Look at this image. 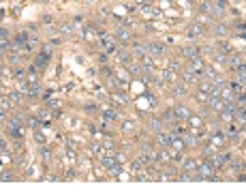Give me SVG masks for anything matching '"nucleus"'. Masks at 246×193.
Instances as JSON below:
<instances>
[{"label":"nucleus","mask_w":246,"mask_h":193,"mask_svg":"<svg viewBox=\"0 0 246 193\" xmlns=\"http://www.w3.org/2000/svg\"><path fill=\"white\" fill-rule=\"evenodd\" d=\"M146 51L152 54V56H163L165 51H167V45H165V43H159V41H152V43L146 45Z\"/></svg>","instance_id":"1"},{"label":"nucleus","mask_w":246,"mask_h":193,"mask_svg":"<svg viewBox=\"0 0 246 193\" xmlns=\"http://www.w3.org/2000/svg\"><path fill=\"white\" fill-rule=\"evenodd\" d=\"M173 116H175L178 120H188L191 109H188L186 105H175V107H173Z\"/></svg>","instance_id":"2"},{"label":"nucleus","mask_w":246,"mask_h":193,"mask_svg":"<svg viewBox=\"0 0 246 193\" xmlns=\"http://www.w3.org/2000/svg\"><path fill=\"white\" fill-rule=\"evenodd\" d=\"M116 39H118L120 43H128V41L133 39V35H131V30H128V28H118V32H116Z\"/></svg>","instance_id":"3"},{"label":"nucleus","mask_w":246,"mask_h":193,"mask_svg":"<svg viewBox=\"0 0 246 193\" xmlns=\"http://www.w3.org/2000/svg\"><path fill=\"white\" fill-rule=\"evenodd\" d=\"M173 138H175V135H169V133H161V131H159V135H156V142H159L161 146H169L171 142H173Z\"/></svg>","instance_id":"4"},{"label":"nucleus","mask_w":246,"mask_h":193,"mask_svg":"<svg viewBox=\"0 0 246 193\" xmlns=\"http://www.w3.org/2000/svg\"><path fill=\"white\" fill-rule=\"evenodd\" d=\"M201 51H204L201 47H186V49H184V56L193 60V58H199V56H201Z\"/></svg>","instance_id":"5"},{"label":"nucleus","mask_w":246,"mask_h":193,"mask_svg":"<svg viewBox=\"0 0 246 193\" xmlns=\"http://www.w3.org/2000/svg\"><path fill=\"white\" fill-rule=\"evenodd\" d=\"M201 32H204V26H199V24H193V26L188 28V37H193V39L199 37Z\"/></svg>","instance_id":"6"},{"label":"nucleus","mask_w":246,"mask_h":193,"mask_svg":"<svg viewBox=\"0 0 246 193\" xmlns=\"http://www.w3.org/2000/svg\"><path fill=\"white\" fill-rule=\"evenodd\" d=\"M182 77H184V82H195V80H197V73L188 67L186 71H182Z\"/></svg>","instance_id":"7"},{"label":"nucleus","mask_w":246,"mask_h":193,"mask_svg":"<svg viewBox=\"0 0 246 193\" xmlns=\"http://www.w3.org/2000/svg\"><path fill=\"white\" fill-rule=\"evenodd\" d=\"M163 122H167V125H171V127L175 125V116H173V109H167V112L163 114Z\"/></svg>","instance_id":"8"},{"label":"nucleus","mask_w":246,"mask_h":193,"mask_svg":"<svg viewBox=\"0 0 246 193\" xmlns=\"http://www.w3.org/2000/svg\"><path fill=\"white\" fill-rule=\"evenodd\" d=\"M171 95H175V96H184V95H186V88H184L182 84H175V86H171Z\"/></svg>","instance_id":"9"},{"label":"nucleus","mask_w":246,"mask_h":193,"mask_svg":"<svg viewBox=\"0 0 246 193\" xmlns=\"http://www.w3.org/2000/svg\"><path fill=\"white\" fill-rule=\"evenodd\" d=\"M128 73H131V75H137V77H139V75L143 73V67H139V64H128Z\"/></svg>","instance_id":"10"},{"label":"nucleus","mask_w":246,"mask_h":193,"mask_svg":"<svg viewBox=\"0 0 246 193\" xmlns=\"http://www.w3.org/2000/svg\"><path fill=\"white\" fill-rule=\"evenodd\" d=\"M227 35V26H214V37H225Z\"/></svg>","instance_id":"11"},{"label":"nucleus","mask_w":246,"mask_h":193,"mask_svg":"<svg viewBox=\"0 0 246 193\" xmlns=\"http://www.w3.org/2000/svg\"><path fill=\"white\" fill-rule=\"evenodd\" d=\"M103 118H107V120H116L118 114H116L114 109H103Z\"/></svg>","instance_id":"12"},{"label":"nucleus","mask_w":246,"mask_h":193,"mask_svg":"<svg viewBox=\"0 0 246 193\" xmlns=\"http://www.w3.org/2000/svg\"><path fill=\"white\" fill-rule=\"evenodd\" d=\"M150 127H152L154 131H161V129H163V122H161L159 118H154V120H150Z\"/></svg>","instance_id":"13"},{"label":"nucleus","mask_w":246,"mask_h":193,"mask_svg":"<svg viewBox=\"0 0 246 193\" xmlns=\"http://www.w3.org/2000/svg\"><path fill=\"white\" fill-rule=\"evenodd\" d=\"M208 99H210V95H208V92H204V90H199V92H197V101H199V103H208Z\"/></svg>","instance_id":"14"},{"label":"nucleus","mask_w":246,"mask_h":193,"mask_svg":"<svg viewBox=\"0 0 246 193\" xmlns=\"http://www.w3.org/2000/svg\"><path fill=\"white\" fill-rule=\"evenodd\" d=\"M26 90H28V95L32 96V95H39V90H41V88H39L37 84H32V86H26Z\"/></svg>","instance_id":"15"},{"label":"nucleus","mask_w":246,"mask_h":193,"mask_svg":"<svg viewBox=\"0 0 246 193\" xmlns=\"http://www.w3.org/2000/svg\"><path fill=\"white\" fill-rule=\"evenodd\" d=\"M60 32H62L64 37H69V35L73 32V28H71V26H67V24H62V26H60Z\"/></svg>","instance_id":"16"},{"label":"nucleus","mask_w":246,"mask_h":193,"mask_svg":"<svg viewBox=\"0 0 246 193\" xmlns=\"http://www.w3.org/2000/svg\"><path fill=\"white\" fill-rule=\"evenodd\" d=\"M9 47H11V43H9L6 39H2V41H0V54H4Z\"/></svg>","instance_id":"17"},{"label":"nucleus","mask_w":246,"mask_h":193,"mask_svg":"<svg viewBox=\"0 0 246 193\" xmlns=\"http://www.w3.org/2000/svg\"><path fill=\"white\" fill-rule=\"evenodd\" d=\"M9 99H11V101H13V103H19V101H22V95H19V92H15V90H13V92H11V95H9Z\"/></svg>","instance_id":"18"},{"label":"nucleus","mask_w":246,"mask_h":193,"mask_svg":"<svg viewBox=\"0 0 246 193\" xmlns=\"http://www.w3.org/2000/svg\"><path fill=\"white\" fill-rule=\"evenodd\" d=\"M11 99H0V105H2V109H11Z\"/></svg>","instance_id":"19"},{"label":"nucleus","mask_w":246,"mask_h":193,"mask_svg":"<svg viewBox=\"0 0 246 193\" xmlns=\"http://www.w3.org/2000/svg\"><path fill=\"white\" fill-rule=\"evenodd\" d=\"M184 144H186V146H195L197 142H195V138H193V135H184Z\"/></svg>","instance_id":"20"},{"label":"nucleus","mask_w":246,"mask_h":193,"mask_svg":"<svg viewBox=\"0 0 246 193\" xmlns=\"http://www.w3.org/2000/svg\"><path fill=\"white\" fill-rule=\"evenodd\" d=\"M135 54H137V56H143V54H146V47L139 45V43H135Z\"/></svg>","instance_id":"21"},{"label":"nucleus","mask_w":246,"mask_h":193,"mask_svg":"<svg viewBox=\"0 0 246 193\" xmlns=\"http://www.w3.org/2000/svg\"><path fill=\"white\" fill-rule=\"evenodd\" d=\"M195 170H197V165L193 161H186V172H195Z\"/></svg>","instance_id":"22"},{"label":"nucleus","mask_w":246,"mask_h":193,"mask_svg":"<svg viewBox=\"0 0 246 193\" xmlns=\"http://www.w3.org/2000/svg\"><path fill=\"white\" fill-rule=\"evenodd\" d=\"M0 180H13V174H9V172H2V174H0Z\"/></svg>","instance_id":"23"},{"label":"nucleus","mask_w":246,"mask_h":193,"mask_svg":"<svg viewBox=\"0 0 246 193\" xmlns=\"http://www.w3.org/2000/svg\"><path fill=\"white\" fill-rule=\"evenodd\" d=\"M188 118H191V116H188ZM191 122L199 127V125H201V116H193V118H191Z\"/></svg>","instance_id":"24"},{"label":"nucleus","mask_w":246,"mask_h":193,"mask_svg":"<svg viewBox=\"0 0 246 193\" xmlns=\"http://www.w3.org/2000/svg\"><path fill=\"white\" fill-rule=\"evenodd\" d=\"M118 58H120V62H124V64H128V60H131L126 54H118Z\"/></svg>","instance_id":"25"},{"label":"nucleus","mask_w":246,"mask_h":193,"mask_svg":"<svg viewBox=\"0 0 246 193\" xmlns=\"http://www.w3.org/2000/svg\"><path fill=\"white\" fill-rule=\"evenodd\" d=\"M178 67H180L178 60H169V69H178Z\"/></svg>","instance_id":"26"},{"label":"nucleus","mask_w":246,"mask_h":193,"mask_svg":"<svg viewBox=\"0 0 246 193\" xmlns=\"http://www.w3.org/2000/svg\"><path fill=\"white\" fill-rule=\"evenodd\" d=\"M101 73H103V75H107V77L111 75V71H109V67H103V69H101Z\"/></svg>","instance_id":"27"},{"label":"nucleus","mask_w":246,"mask_h":193,"mask_svg":"<svg viewBox=\"0 0 246 193\" xmlns=\"http://www.w3.org/2000/svg\"><path fill=\"white\" fill-rule=\"evenodd\" d=\"M13 75H15V77H24V71H22V69H15Z\"/></svg>","instance_id":"28"},{"label":"nucleus","mask_w":246,"mask_h":193,"mask_svg":"<svg viewBox=\"0 0 246 193\" xmlns=\"http://www.w3.org/2000/svg\"><path fill=\"white\" fill-rule=\"evenodd\" d=\"M9 37V32H6V28H0V39H6Z\"/></svg>","instance_id":"29"},{"label":"nucleus","mask_w":246,"mask_h":193,"mask_svg":"<svg viewBox=\"0 0 246 193\" xmlns=\"http://www.w3.org/2000/svg\"><path fill=\"white\" fill-rule=\"evenodd\" d=\"M109 86H111V88H114V90H116V88H120V86H118V82H116V80H109Z\"/></svg>","instance_id":"30"},{"label":"nucleus","mask_w":246,"mask_h":193,"mask_svg":"<svg viewBox=\"0 0 246 193\" xmlns=\"http://www.w3.org/2000/svg\"><path fill=\"white\" fill-rule=\"evenodd\" d=\"M88 2H94V0H88Z\"/></svg>","instance_id":"31"}]
</instances>
